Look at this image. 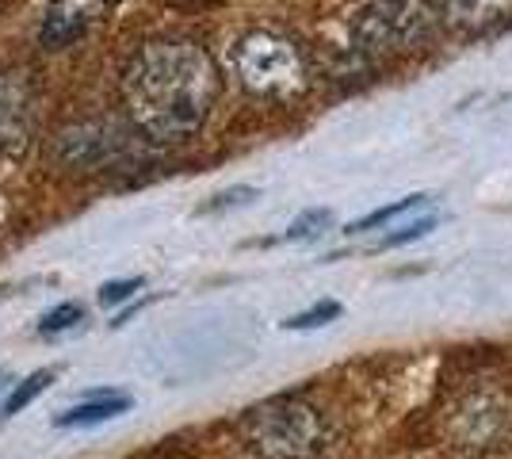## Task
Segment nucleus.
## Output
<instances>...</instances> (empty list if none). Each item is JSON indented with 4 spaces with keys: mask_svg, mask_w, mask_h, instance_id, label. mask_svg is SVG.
<instances>
[{
    "mask_svg": "<svg viewBox=\"0 0 512 459\" xmlns=\"http://www.w3.org/2000/svg\"><path fill=\"white\" fill-rule=\"evenodd\" d=\"M241 440L249 444V452L260 459H318L325 452V417L318 406L302 402V398H268L237 421Z\"/></svg>",
    "mask_w": 512,
    "mask_h": 459,
    "instance_id": "obj_2",
    "label": "nucleus"
},
{
    "mask_svg": "<svg viewBox=\"0 0 512 459\" xmlns=\"http://www.w3.org/2000/svg\"><path fill=\"white\" fill-rule=\"evenodd\" d=\"M421 203H428V196H406V199H398V203H390V207H379V211L363 215V219H360V222H352L348 230H352V234H360V230H375V226H386L390 219L406 215L409 207H421Z\"/></svg>",
    "mask_w": 512,
    "mask_h": 459,
    "instance_id": "obj_11",
    "label": "nucleus"
},
{
    "mask_svg": "<svg viewBox=\"0 0 512 459\" xmlns=\"http://www.w3.org/2000/svg\"><path fill=\"white\" fill-rule=\"evenodd\" d=\"M436 226V219H417V222H409V226H402L398 234H386L383 241H379V249H394V245H406V241H417V238H425L428 230Z\"/></svg>",
    "mask_w": 512,
    "mask_h": 459,
    "instance_id": "obj_16",
    "label": "nucleus"
},
{
    "mask_svg": "<svg viewBox=\"0 0 512 459\" xmlns=\"http://www.w3.org/2000/svg\"><path fill=\"white\" fill-rule=\"evenodd\" d=\"M81 318H85V310H81V306H77V303H62V306H54V310L46 314L43 322H39V333H46V337H50V333H65V329L77 326Z\"/></svg>",
    "mask_w": 512,
    "mask_h": 459,
    "instance_id": "obj_14",
    "label": "nucleus"
},
{
    "mask_svg": "<svg viewBox=\"0 0 512 459\" xmlns=\"http://www.w3.org/2000/svg\"><path fill=\"white\" fill-rule=\"evenodd\" d=\"M4 379H8V375H4V372H0V387H4Z\"/></svg>",
    "mask_w": 512,
    "mask_h": 459,
    "instance_id": "obj_18",
    "label": "nucleus"
},
{
    "mask_svg": "<svg viewBox=\"0 0 512 459\" xmlns=\"http://www.w3.org/2000/svg\"><path fill=\"white\" fill-rule=\"evenodd\" d=\"M130 402L127 394H115V391H96L88 402H81V406H73V410H65L62 417H58V425L62 429H88V425H104V421H111V417L127 414Z\"/></svg>",
    "mask_w": 512,
    "mask_h": 459,
    "instance_id": "obj_9",
    "label": "nucleus"
},
{
    "mask_svg": "<svg viewBox=\"0 0 512 459\" xmlns=\"http://www.w3.org/2000/svg\"><path fill=\"white\" fill-rule=\"evenodd\" d=\"M337 314H341V303L325 299V303L310 306V310H302V314H295V318H287L283 329H318V326H325V322H333Z\"/></svg>",
    "mask_w": 512,
    "mask_h": 459,
    "instance_id": "obj_13",
    "label": "nucleus"
},
{
    "mask_svg": "<svg viewBox=\"0 0 512 459\" xmlns=\"http://www.w3.org/2000/svg\"><path fill=\"white\" fill-rule=\"evenodd\" d=\"M218 69L195 43L161 39L146 43L123 77L130 119L157 142H180L195 134L214 108Z\"/></svg>",
    "mask_w": 512,
    "mask_h": 459,
    "instance_id": "obj_1",
    "label": "nucleus"
},
{
    "mask_svg": "<svg viewBox=\"0 0 512 459\" xmlns=\"http://www.w3.org/2000/svg\"><path fill=\"white\" fill-rule=\"evenodd\" d=\"M448 433L455 448L467 452H493L512 440V398L501 391H470L455 402L448 417Z\"/></svg>",
    "mask_w": 512,
    "mask_h": 459,
    "instance_id": "obj_4",
    "label": "nucleus"
},
{
    "mask_svg": "<svg viewBox=\"0 0 512 459\" xmlns=\"http://www.w3.org/2000/svg\"><path fill=\"white\" fill-rule=\"evenodd\" d=\"M115 150H119V134L100 123H81L58 138V161L73 169H96Z\"/></svg>",
    "mask_w": 512,
    "mask_h": 459,
    "instance_id": "obj_7",
    "label": "nucleus"
},
{
    "mask_svg": "<svg viewBox=\"0 0 512 459\" xmlns=\"http://www.w3.org/2000/svg\"><path fill=\"white\" fill-rule=\"evenodd\" d=\"M234 66L241 85L260 92V96H291L295 88H302L299 50L279 35H268V31H253L237 43Z\"/></svg>",
    "mask_w": 512,
    "mask_h": 459,
    "instance_id": "obj_3",
    "label": "nucleus"
},
{
    "mask_svg": "<svg viewBox=\"0 0 512 459\" xmlns=\"http://www.w3.org/2000/svg\"><path fill=\"white\" fill-rule=\"evenodd\" d=\"M31 134V96L16 73H0V153H20Z\"/></svg>",
    "mask_w": 512,
    "mask_h": 459,
    "instance_id": "obj_6",
    "label": "nucleus"
},
{
    "mask_svg": "<svg viewBox=\"0 0 512 459\" xmlns=\"http://www.w3.org/2000/svg\"><path fill=\"white\" fill-rule=\"evenodd\" d=\"M256 196V188L241 184V188H230V192H218L211 203H203V211H222V207H237V203H249Z\"/></svg>",
    "mask_w": 512,
    "mask_h": 459,
    "instance_id": "obj_17",
    "label": "nucleus"
},
{
    "mask_svg": "<svg viewBox=\"0 0 512 459\" xmlns=\"http://www.w3.org/2000/svg\"><path fill=\"white\" fill-rule=\"evenodd\" d=\"M54 383V368H43V372H35V375H27L23 383H16V391L4 398V406H0V417H16L23 410V406H31L39 394L46 391Z\"/></svg>",
    "mask_w": 512,
    "mask_h": 459,
    "instance_id": "obj_10",
    "label": "nucleus"
},
{
    "mask_svg": "<svg viewBox=\"0 0 512 459\" xmlns=\"http://www.w3.org/2000/svg\"><path fill=\"white\" fill-rule=\"evenodd\" d=\"M329 222H333V215H329L325 207L302 211L299 219L287 226V234H283V238H287V241H310V238H318V234L325 230V226H329Z\"/></svg>",
    "mask_w": 512,
    "mask_h": 459,
    "instance_id": "obj_12",
    "label": "nucleus"
},
{
    "mask_svg": "<svg viewBox=\"0 0 512 459\" xmlns=\"http://www.w3.org/2000/svg\"><path fill=\"white\" fill-rule=\"evenodd\" d=\"M432 8L425 0H379L367 8L360 20V35L367 46L386 50V46H413L428 39L432 31Z\"/></svg>",
    "mask_w": 512,
    "mask_h": 459,
    "instance_id": "obj_5",
    "label": "nucleus"
},
{
    "mask_svg": "<svg viewBox=\"0 0 512 459\" xmlns=\"http://www.w3.org/2000/svg\"><path fill=\"white\" fill-rule=\"evenodd\" d=\"M142 287H146V280H142V276H130V280H111V284L100 287V303H107V306L123 303V299H130L134 291H142Z\"/></svg>",
    "mask_w": 512,
    "mask_h": 459,
    "instance_id": "obj_15",
    "label": "nucleus"
},
{
    "mask_svg": "<svg viewBox=\"0 0 512 459\" xmlns=\"http://www.w3.org/2000/svg\"><path fill=\"white\" fill-rule=\"evenodd\" d=\"M100 0H54L43 16V43L46 46H65L73 43L88 23L96 20Z\"/></svg>",
    "mask_w": 512,
    "mask_h": 459,
    "instance_id": "obj_8",
    "label": "nucleus"
}]
</instances>
